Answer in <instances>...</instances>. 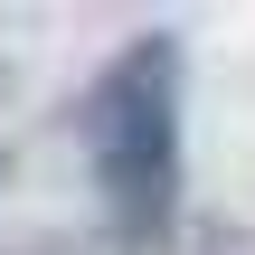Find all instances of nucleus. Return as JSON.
I'll return each instance as SVG.
<instances>
[{
  "instance_id": "1",
  "label": "nucleus",
  "mask_w": 255,
  "mask_h": 255,
  "mask_svg": "<svg viewBox=\"0 0 255 255\" xmlns=\"http://www.w3.org/2000/svg\"><path fill=\"white\" fill-rule=\"evenodd\" d=\"M85 132H95V180H104L123 246H161L180 208V47L132 38L95 85Z\"/></svg>"
}]
</instances>
